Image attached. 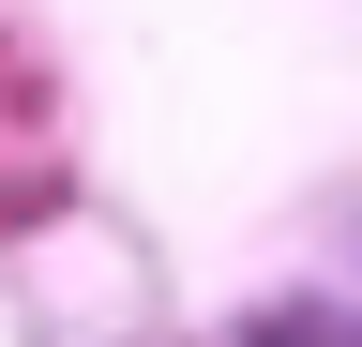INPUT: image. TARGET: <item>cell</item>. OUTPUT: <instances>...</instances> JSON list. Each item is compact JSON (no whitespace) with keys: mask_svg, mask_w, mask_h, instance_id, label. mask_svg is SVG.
<instances>
[{"mask_svg":"<svg viewBox=\"0 0 362 347\" xmlns=\"http://www.w3.org/2000/svg\"><path fill=\"white\" fill-rule=\"evenodd\" d=\"M226 347H362V317H347V302H257Z\"/></svg>","mask_w":362,"mask_h":347,"instance_id":"cell-1","label":"cell"}]
</instances>
